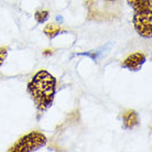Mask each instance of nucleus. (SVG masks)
<instances>
[{"label":"nucleus","mask_w":152,"mask_h":152,"mask_svg":"<svg viewBox=\"0 0 152 152\" xmlns=\"http://www.w3.org/2000/svg\"><path fill=\"white\" fill-rule=\"evenodd\" d=\"M53 53V51H49V50H46V51H44V52H43V54H44V55H48V54H52Z\"/></svg>","instance_id":"10"},{"label":"nucleus","mask_w":152,"mask_h":152,"mask_svg":"<svg viewBox=\"0 0 152 152\" xmlns=\"http://www.w3.org/2000/svg\"><path fill=\"white\" fill-rule=\"evenodd\" d=\"M133 26L138 33L143 38H151L152 21L151 11L136 12L133 17Z\"/></svg>","instance_id":"3"},{"label":"nucleus","mask_w":152,"mask_h":152,"mask_svg":"<svg viewBox=\"0 0 152 152\" xmlns=\"http://www.w3.org/2000/svg\"><path fill=\"white\" fill-rule=\"evenodd\" d=\"M55 89L56 80L45 69H41L37 73L28 84V91L40 111H45L51 107L54 100Z\"/></svg>","instance_id":"1"},{"label":"nucleus","mask_w":152,"mask_h":152,"mask_svg":"<svg viewBox=\"0 0 152 152\" xmlns=\"http://www.w3.org/2000/svg\"><path fill=\"white\" fill-rule=\"evenodd\" d=\"M46 145V137L40 131H31L9 149L10 152H31L37 151Z\"/></svg>","instance_id":"2"},{"label":"nucleus","mask_w":152,"mask_h":152,"mask_svg":"<svg viewBox=\"0 0 152 152\" xmlns=\"http://www.w3.org/2000/svg\"><path fill=\"white\" fill-rule=\"evenodd\" d=\"M34 18L39 23H44L46 20L49 19V11H46V10L37 11L34 15Z\"/></svg>","instance_id":"8"},{"label":"nucleus","mask_w":152,"mask_h":152,"mask_svg":"<svg viewBox=\"0 0 152 152\" xmlns=\"http://www.w3.org/2000/svg\"><path fill=\"white\" fill-rule=\"evenodd\" d=\"M8 54V51L6 48H0V67H1V65H2V63H4V58H6V56H7Z\"/></svg>","instance_id":"9"},{"label":"nucleus","mask_w":152,"mask_h":152,"mask_svg":"<svg viewBox=\"0 0 152 152\" xmlns=\"http://www.w3.org/2000/svg\"><path fill=\"white\" fill-rule=\"evenodd\" d=\"M43 31H44V34H46L49 38H55L57 34H60L62 32L60 26L51 24V23H50V24H46Z\"/></svg>","instance_id":"7"},{"label":"nucleus","mask_w":152,"mask_h":152,"mask_svg":"<svg viewBox=\"0 0 152 152\" xmlns=\"http://www.w3.org/2000/svg\"><path fill=\"white\" fill-rule=\"evenodd\" d=\"M108 1H114V0H108Z\"/></svg>","instance_id":"11"},{"label":"nucleus","mask_w":152,"mask_h":152,"mask_svg":"<svg viewBox=\"0 0 152 152\" xmlns=\"http://www.w3.org/2000/svg\"><path fill=\"white\" fill-rule=\"evenodd\" d=\"M147 57L141 52L130 54L128 57H126L124 62L121 63V66L124 69H127L129 71H139L142 67V65L145 63Z\"/></svg>","instance_id":"4"},{"label":"nucleus","mask_w":152,"mask_h":152,"mask_svg":"<svg viewBox=\"0 0 152 152\" xmlns=\"http://www.w3.org/2000/svg\"><path fill=\"white\" fill-rule=\"evenodd\" d=\"M122 121L124 126L127 129H132L139 125V117L134 110H128L122 115Z\"/></svg>","instance_id":"5"},{"label":"nucleus","mask_w":152,"mask_h":152,"mask_svg":"<svg viewBox=\"0 0 152 152\" xmlns=\"http://www.w3.org/2000/svg\"><path fill=\"white\" fill-rule=\"evenodd\" d=\"M134 12L151 11V0H127Z\"/></svg>","instance_id":"6"}]
</instances>
